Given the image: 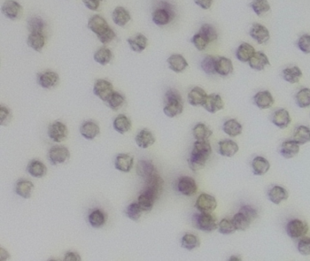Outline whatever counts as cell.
Segmentation results:
<instances>
[{
  "mask_svg": "<svg viewBox=\"0 0 310 261\" xmlns=\"http://www.w3.org/2000/svg\"><path fill=\"white\" fill-rule=\"evenodd\" d=\"M105 0H83L84 5L87 9L92 11H98L101 8V4Z\"/></svg>",
  "mask_w": 310,
  "mask_h": 261,
  "instance_id": "be15d7a7",
  "label": "cell"
},
{
  "mask_svg": "<svg viewBox=\"0 0 310 261\" xmlns=\"http://www.w3.org/2000/svg\"><path fill=\"white\" fill-rule=\"evenodd\" d=\"M293 140L299 145H305L310 142V127L306 126H298L293 133Z\"/></svg>",
  "mask_w": 310,
  "mask_h": 261,
  "instance_id": "7bdbcfd3",
  "label": "cell"
},
{
  "mask_svg": "<svg viewBox=\"0 0 310 261\" xmlns=\"http://www.w3.org/2000/svg\"><path fill=\"white\" fill-rule=\"evenodd\" d=\"M158 198L159 196H157V194H155L154 192L144 188L139 195L137 202L140 205L141 209H143V211L149 213L153 209L155 203L157 202Z\"/></svg>",
  "mask_w": 310,
  "mask_h": 261,
  "instance_id": "7c38bea8",
  "label": "cell"
},
{
  "mask_svg": "<svg viewBox=\"0 0 310 261\" xmlns=\"http://www.w3.org/2000/svg\"><path fill=\"white\" fill-rule=\"evenodd\" d=\"M233 71H234V66L231 59L226 57H217V63H216L217 74L221 77H227L228 75L232 74Z\"/></svg>",
  "mask_w": 310,
  "mask_h": 261,
  "instance_id": "e575fe53",
  "label": "cell"
},
{
  "mask_svg": "<svg viewBox=\"0 0 310 261\" xmlns=\"http://www.w3.org/2000/svg\"><path fill=\"white\" fill-rule=\"evenodd\" d=\"M1 11L6 18L15 21L22 17L23 7L16 0H6L2 5Z\"/></svg>",
  "mask_w": 310,
  "mask_h": 261,
  "instance_id": "52a82bcc",
  "label": "cell"
},
{
  "mask_svg": "<svg viewBox=\"0 0 310 261\" xmlns=\"http://www.w3.org/2000/svg\"><path fill=\"white\" fill-rule=\"evenodd\" d=\"M200 246V240L197 236L186 233L181 239V247L187 250H194Z\"/></svg>",
  "mask_w": 310,
  "mask_h": 261,
  "instance_id": "f6af8a7d",
  "label": "cell"
},
{
  "mask_svg": "<svg viewBox=\"0 0 310 261\" xmlns=\"http://www.w3.org/2000/svg\"><path fill=\"white\" fill-rule=\"evenodd\" d=\"M159 5L152 13V21L157 26H166L175 18L174 7L166 1H160Z\"/></svg>",
  "mask_w": 310,
  "mask_h": 261,
  "instance_id": "7a4b0ae2",
  "label": "cell"
},
{
  "mask_svg": "<svg viewBox=\"0 0 310 261\" xmlns=\"http://www.w3.org/2000/svg\"><path fill=\"white\" fill-rule=\"evenodd\" d=\"M88 29H90L93 33L98 36L107 30L110 26L103 17H101L99 15H94L88 20Z\"/></svg>",
  "mask_w": 310,
  "mask_h": 261,
  "instance_id": "cb8c5ba5",
  "label": "cell"
},
{
  "mask_svg": "<svg viewBox=\"0 0 310 261\" xmlns=\"http://www.w3.org/2000/svg\"><path fill=\"white\" fill-rule=\"evenodd\" d=\"M144 213L143 209H141L140 205L137 201L132 202L131 204L128 205L125 209V215L127 218L131 219L132 221H140L142 214Z\"/></svg>",
  "mask_w": 310,
  "mask_h": 261,
  "instance_id": "7dc6e473",
  "label": "cell"
},
{
  "mask_svg": "<svg viewBox=\"0 0 310 261\" xmlns=\"http://www.w3.org/2000/svg\"><path fill=\"white\" fill-rule=\"evenodd\" d=\"M136 174L146 181L158 174V172L152 161L141 159L136 165Z\"/></svg>",
  "mask_w": 310,
  "mask_h": 261,
  "instance_id": "4fadbf2b",
  "label": "cell"
},
{
  "mask_svg": "<svg viewBox=\"0 0 310 261\" xmlns=\"http://www.w3.org/2000/svg\"><path fill=\"white\" fill-rule=\"evenodd\" d=\"M218 230L219 233L222 235H231L236 231L233 220L228 218H223L222 220L219 222Z\"/></svg>",
  "mask_w": 310,
  "mask_h": 261,
  "instance_id": "11a10c76",
  "label": "cell"
},
{
  "mask_svg": "<svg viewBox=\"0 0 310 261\" xmlns=\"http://www.w3.org/2000/svg\"><path fill=\"white\" fill-rule=\"evenodd\" d=\"M81 257L79 253L75 252V251H68L65 254L64 260H80Z\"/></svg>",
  "mask_w": 310,
  "mask_h": 261,
  "instance_id": "03108f58",
  "label": "cell"
},
{
  "mask_svg": "<svg viewBox=\"0 0 310 261\" xmlns=\"http://www.w3.org/2000/svg\"><path fill=\"white\" fill-rule=\"evenodd\" d=\"M113 92L114 87L112 83L106 79H97L93 87L94 95L104 102L108 101Z\"/></svg>",
  "mask_w": 310,
  "mask_h": 261,
  "instance_id": "9c48e42d",
  "label": "cell"
},
{
  "mask_svg": "<svg viewBox=\"0 0 310 261\" xmlns=\"http://www.w3.org/2000/svg\"><path fill=\"white\" fill-rule=\"evenodd\" d=\"M79 131L85 140H93L100 134V127L96 122L87 120L81 124Z\"/></svg>",
  "mask_w": 310,
  "mask_h": 261,
  "instance_id": "9a60e30c",
  "label": "cell"
},
{
  "mask_svg": "<svg viewBox=\"0 0 310 261\" xmlns=\"http://www.w3.org/2000/svg\"><path fill=\"white\" fill-rule=\"evenodd\" d=\"M192 134L196 140H209L213 135V131L204 123H197L193 127Z\"/></svg>",
  "mask_w": 310,
  "mask_h": 261,
  "instance_id": "60d3db41",
  "label": "cell"
},
{
  "mask_svg": "<svg viewBox=\"0 0 310 261\" xmlns=\"http://www.w3.org/2000/svg\"><path fill=\"white\" fill-rule=\"evenodd\" d=\"M282 77L285 81L290 83V84H297L300 81V79L303 77L302 70L297 66H293L285 69L282 71Z\"/></svg>",
  "mask_w": 310,
  "mask_h": 261,
  "instance_id": "ab89813d",
  "label": "cell"
},
{
  "mask_svg": "<svg viewBox=\"0 0 310 261\" xmlns=\"http://www.w3.org/2000/svg\"><path fill=\"white\" fill-rule=\"evenodd\" d=\"M295 101L298 108L306 109L310 107V88L304 87L297 92L295 96Z\"/></svg>",
  "mask_w": 310,
  "mask_h": 261,
  "instance_id": "bcb514c9",
  "label": "cell"
},
{
  "mask_svg": "<svg viewBox=\"0 0 310 261\" xmlns=\"http://www.w3.org/2000/svg\"><path fill=\"white\" fill-rule=\"evenodd\" d=\"M177 189L183 196H193L197 192V184L191 177L183 176L178 180Z\"/></svg>",
  "mask_w": 310,
  "mask_h": 261,
  "instance_id": "30bf717a",
  "label": "cell"
},
{
  "mask_svg": "<svg viewBox=\"0 0 310 261\" xmlns=\"http://www.w3.org/2000/svg\"><path fill=\"white\" fill-rule=\"evenodd\" d=\"M222 129L227 136L231 138H236L237 136L242 134L243 126L236 119L231 118V119H228L227 121L224 122Z\"/></svg>",
  "mask_w": 310,
  "mask_h": 261,
  "instance_id": "f35d334b",
  "label": "cell"
},
{
  "mask_svg": "<svg viewBox=\"0 0 310 261\" xmlns=\"http://www.w3.org/2000/svg\"><path fill=\"white\" fill-rule=\"evenodd\" d=\"M70 158V149L64 146H54L48 151V160L52 166L65 164Z\"/></svg>",
  "mask_w": 310,
  "mask_h": 261,
  "instance_id": "8992f818",
  "label": "cell"
},
{
  "mask_svg": "<svg viewBox=\"0 0 310 261\" xmlns=\"http://www.w3.org/2000/svg\"><path fill=\"white\" fill-rule=\"evenodd\" d=\"M116 38H117V34L115 33V31L110 26L107 30L104 31L102 34L97 36V39L103 45H108V44L111 43Z\"/></svg>",
  "mask_w": 310,
  "mask_h": 261,
  "instance_id": "91938a15",
  "label": "cell"
},
{
  "mask_svg": "<svg viewBox=\"0 0 310 261\" xmlns=\"http://www.w3.org/2000/svg\"><path fill=\"white\" fill-rule=\"evenodd\" d=\"M297 250L303 256L310 255V239L309 238H301L297 243Z\"/></svg>",
  "mask_w": 310,
  "mask_h": 261,
  "instance_id": "6125c7cd",
  "label": "cell"
},
{
  "mask_svg": "<svg viewBox=\"0 0 310 261\" xmlns=\"http://www.w3.org/2000/svg\"><path fill=\"white\" fill-rule=\"evenodd\" d=\"M308 231H309L308 224L297 218L291 219L286 225V232L288 237L291 238L292 240L301 239L307 234Z\"/></svg>",
  "mask_w": 310,
  "mask_h": 261,
  "instance_id": "277c9868",
  "label": "cell"
},
{
  "mask_svg": "<svg viewBox=\"0 0 310 261\" xmlns=\"http://www.w3.org/2000/svg\"><path fill=\"white\" fill-rule=\"evenodd\" d=\"M48 136L55 143H61L67 139L68 128L66 124L61 121L51 123L48 127Z\"/></svg>",
  "mask_w": 310,
  "mask_h": 261,
  "instance_id": "5b68a950",
  "label": "cell"
},
{
  "mask_svg": "<svg viewBox=\"0 0 310 261\" xmlns=\"http://www.w3.org/2000/svg\"><path fill=\"white\" fill-rule=\"evenodd\" d=\"M184 110V101L182 96L177 89L169 88L164 97L163 112L167 118H173L182 114Z\"/></svg>",
  "mask_w": 310,
  "mask_h": 261,
  "instance_id": "6da1fadb",
  "label": "cell"
},
{
  "mask_svg": "<svg viewBox=\"0 0 310 261\" xmlns=\"http://www.w3.org/2000/svg\"><path fill=\"white\" fill-rule=\"evenodd\" d=\"M127 41L132 51L135 53L143 52L148 47V43H149L148 38L141 33L135 34L134 37L127 39Z\"/></svg>",
  "mask_w": 310,
  "mask_h": 261,
  "instance_id": "f546056e",
  "label": "cell"
},
{
  "mask_svg": "<svg viewBox=\"0 0 310 261\" xmlns=\"http://www.w3.org/2000/svg\"><path fill=\"white\" fill-rule=\"evenodd\" d=\"M239 212L244 214L245 216L251 222H253L256 218H258V213L257 209L250 205H243L239 209Z\"/></svg>",
  "mask_w": 310,
  "mask_h": 261,
  "instance_id": "94428289",
  "label": "cell"
},
{
  "mask_svg": "<svg viewBox=\"0 0 310 261\" xmlns=\"http://www.w3.org/2000/svg\"><path fill=\"white\" fill-rule=\"evenodd\" d=\"M254 104L259 109H270L275 103V100L268 90L259 91L253 96Z\"/></svg>",
  "mask_w": 310,
  "mask_h": 261,
  "instance_id": "44dd1931",
  "label": "cell"
},
{
  "mask_svg": "<svg viewBox=\"0 0 310 261\" xmlns=\"http://www.w3.org/2000/svg\"><path fill=\"white\" fill-rule=\"evenodd\" d=\"M112 59H113V53L110 48H106V47L98 48L96 53L94 54V60L101 66L110 64Z\"/></svg>",
  "mask_w": 310,
  "mask_h": 261,
  "instance_id": "b9f144b4",
  "label": "cell"
},
{
  "mask_svg": "<svg viewBox=\"0 0 310 261\" xmlns=\"http://www.w3.org/2000/svg\"><path fill=\"white\" fill-rule=\"evenodd\" d=\"M249 67L254 70L262 71L266 67L270 65V62L266 54L261 51H256L249 62Z\"/></svg>",
  "mask_w": 310,
  "mask_h": 261,
  "instance_id": "4dcf8cb0",
  "label": "cell"
},
{
  "mask_svg": "<svg viewBox=\"0 0 310 261\" xmlns=\"http://www.w3.org/2000/svg\"><path fill=\"white\" fill-rule=\"evenodd\" d=\"M113 127L115 130L121 135L127 134L132 128L131 120L126 115L119 114L114 119Z\"/></svg>",
  "mask_w": 310,
  "mask_h": 261,
  "instance_id": "836d02e7",
  "label": "cell"
},
{
  "mask_svg": "<svg viewBox=\"0 0 310 261\" xmlns=\"http://www.w3.org/2000/svg\"><path fill=\"white\" fill-rule=\"evenodd\" d=\"M288 197V190L281 186H274L267 191L268 200L275 205H280L282 201H287Z\"/></svg>",
  "mask_w": 310,
  "mask_h": 261,
  "instance_id": "1f68e13d",
  "label": "cell"
},
{
  "mask_svg": "<svg viewBox=\"0 0 310 261\" xmlns=\"http://www.w3.org/2000/svg\"><path fill=\"white\" fill-rule=\"evenodd\" d=\"M195 208L199 212H206L212 213L215 209L218 208V201L215 197L206 193H202L197 197V201L195 203Z\"/></svg>",
  "mask_w": 310,
  "mask_h": 261,
  "instance_id": "ba28073f",
  "label": "cell"
},
{
  "mask_svg": "<svg viewBox=\"0 0 310 261\" xmlns=\"http://www.w3.org/2000/svg\"><path fill=\"white\" fill-rule=\"evenodd\" d=\"M297 46L298 49L304 54H310V35L304 34L297 40Z\"/></svg>",
  "mask_w": 310,
  "mask_h": 261,
  "instance_id": "6f0895ef",
  "label": "cell"
},
{
  "mask_svg": "<svg viewBox=\"0 0 310 261\" xmlns=\"http://www.w3.org/2000/svg\"><path fill=\"white\" fill-rule=\"evenodd\" d=\"M204 109L211 114L217 113L224 109L225 104L222 97L219 94H210L208 95L205 103L202 106Z\"/></svg>",
  "mask_w": 310,
  "mask_h": 261,
  "instance_id": "d6986e66",
  "label": "cell"
},
{
  "mask_svg": "<svg viewBox=\"0 0 310 261\" xmlns=\"http://www.w3.org/2000/svg\"><path fill=\"white\" fill-rule=\"evenodd\" d=\"M59 76L55 71L47 70L38 74V84L44 89H51L59 83Z\"/></svg>",
  "mask_w": 310,
  "mask_h": 261,
  "instance_id": "8fae6325",
  "label": "cell"
},
{
  "mask_svg": "<svg viewBox=\"0 0 310 261\" xmlns=\"http://www.w3.org/2000/svg\"><path fill=\"white\" fill-rule=\"evenodd\" d=\"M206 97H208L206 92L199 87H193L188 94V103L193 107H199V106L202 107L205 103Z\"/></svg>",
  "mask_w": 310,
  "mask_h": 261,
  "instance_id": "4316f807",
  "label": "cell"
},
{
  "mask_svg": "<svg viewBox=\"0 0 310 261\" xmlns=\"http://www.w3.org/2000/svg\"><path fill=\"white\" fill-rule=\"evenodd\" d=\"M195 4L198 6L200 9L208 10L211 8V6L213 4L214 0H194Z\"/></svg>",
  "mask_w": 310,
  "mask_h": 261,
  "instance_id": "e7e4bbea",
  "label": "cell"
},
{
  "mask_svg": "<svg viewBox=\"0 0 310 261\" xmlns=\"http://www.w3.org/2000/svg\"><path fill=\"white\" fill-rule=\"evenodd\" d=\"M88 223L94 229H101L105 226L108 216L100 209H92L88 216Z\"/></svg>",
  "mask_w": 310,
  "mask_h": 261,
  "instance_id": "603a6c76",
  "label": "cell"
},
{
  "mask_svg": "<svg viewBox=\"0 0 310 261\" xmlns=\"http://www.w3.org/2000/svg\"><path fill=\"white\" fill-rule=\"evenodd\" d=\"M300 151V145L295 140H287L284 141L280 147V155L284 158L289 159L296 157Z\"/></svg>",
  "mask_w": 310,
  "mask_h": 261,
  "instance_id": "f1b7e54d",
  "label": "cell"
},
{
  "mask_svg": "<svg viewBox=\"0 0 310 261\" xmlns=\"http://www.w3.org/2000/svg\"><path fill=\"white\" fill-rule=\"evenodd\" d=\"M271 122L280 128H287L291 123L290 114L287 109H279L271 114Z\"/></svg>",
  "mask_w": 310,
  "mask_h": 261,
  "instance_id": "e0dca14e",
  "label": "cell"
},
{
  "mask_svg": "<svg viewBox=\"0 0 310 261\" xmlns=\"http://www.w3.org/2000/svg\"><path fill=\"white\" fill-rule=\"evenodd\" d=\"M191 43L194 45V47L197 48L198 51H204L205 48H208L210 42L208 41L204 36L201 35L200 33L198 32L196 35L193 36V38L191 39Z\"/></svg>",
  "mask_w": 310,
  "mask_h": 261,
  "instance_id": "9f6ffc18",
  "label": "cell"
},
{
  "mask_svg": "<svg viewBox=\"0 0 310 261\" xmlns=\"http://www.w3.org/2000/svg\"><path fill=\"white\" fill-rule=\"evenodd\" d=\"M135 141L139 148L146 149L153 146L156 142V137L149 128H143L135 136Z\"/></svg>",
  "mask_w": 310,
  "mask_h": 261,
  "instance_id": "ac0fdd59",
  "label": "cell"
},
{
  "mask_svg": "<svg viewBox=\"0 0 310 261\" xmlns=\"http://www.w3.org/2000/svg\"><path fill=\"white\" fill-rule=\"evenodd\" d=\"M26 171L32 178L42 179L48 173V168L42 161L39 160V159H33L27 164Z\"/></svg>",
  "mask_w": 310,
  "mask_h": 261,
  "instance_id": "7402d4cb",
  "label": "cell"
},
{
  "mask_svg": "<svg viewBox=\"0 0 310 261\" xmlns=\"http://www.w3.org/2000/svg\"><path fill=\"white\" fill-rule=\"evenodd\" d=\"M250 7L258 17H261L270 10V5L267 0H253L250 3Z\"/></svg>",
  "mask_w": 310,
  "mask_h": 261,
  "instance_id": "816d5d0a",
  "label": "cell"
},
{
  "mask_svg": "<svg viewBox=\"0 0 310 261\" xmlns=\"http://www.w3.org/2000/svg\"><path fill=\"white\" fill-rule=\"evenodd\" d=\"M238 150L239 147L234 140H224L219 142V153L223 157H234Z\"/></svg>",
  "mask_w": 310,
  "mask_h": 261,
  "instance_id": "83f0119b",
  "label": "cell"
},
{
  "mask_svg": "<svg viewBox=\"0 0 310 261\" xmlns=\"http://www.w3.org/2000/svg\"><path fill=\"white\" fill-rule=\"evenodd\" d=\"M249 35L259 45H264L270 39V33L266 26L258 23H254L249 29Z\"/></svg>",
  "mask_w": 310,
  "mask_h": 261,
  "instance_id": "5bb4252c",
  "label": "cell"
},
{
  "mask_svg": "<svg viewBox=\"0 0 310 261\" xmlns=\"http://www.w3.org/2000/svg\"><path fill=\"white\" fill-rule=\"evenodd\" d=\"M253 174L255 176H263L268 172L270 170V163L266 159V157H256L251 163Z\"/></svg>",
  "mask_w": 310,
  "mask_h": 261,
  "instance_id": "8d00e7d4",
  "label": "cell"
},
{
  "mask_svg": "<svg viewBox=\"0 0 310 261\" xmlns=\"http://www.w3.org/2000/svg\"><path fill=\"white\" fill-rule=\"evenodd\" d=\"M229 260H241V257L232 256V257H229Z\"/></svg>",
  "mask_w": 310,
  "mask_h": 261,
  "instance_id": "003e7915",
  "label": "cell"
},
{
  "mask_svg": "<svg viewBox=\"0 0 310 261\" xmlns=\"http://www.w3.org/2000/svg\"><path fill=\"white\" fill-rule=\"evenodd\" d=\"M46 26L47 24L44 21V19H42L39 16L32 17L27 20V29L29 31V33H35V32L43 33Z\"/></svg>",
  "mask_w": 310,
  "mask_h": 261,
  "instance_id": "681fc988",
  "label": "cell"
},
{
  "mask_svg": "<svg viewBox=\"0 0 310 261\" xmlns=\"http://www.w3.org/2000/svg\"><path fill=\"white\" fill-rule=\"evenodd\" d=\"M199 33L201 35L204 36L210 43L218 40V32L216 27L209 23H205L201 26Z\"/></svg>",
  "mask_w": 310,
  "mask_h": 261,
  "instance_id": "db71d44e",
  "label": "cell"
},
{
  "mask_svg": "<svg viewBox=\"0 0 310 261\" xmlns=\"http://www.w3.org/2000/svg\"><path fill=\"white\" fill-rule=\"evenodd\" d=\"M216 63H217V57L211 56V55H208L203 58V60L201 61V69L205 74L213 76V75L217 74Z\"/></svg>",
  "mask_w": 310,
  "mask_h": 261,
  "instance_id": "c3c4849f",
  "label": "cell"
},
{
  "mask_svg": "<svg viewBox=\"0 0 310 261\" xmlns=\"http://www.w3.org/2000/svg\"><path fill=\"white\" fill-rule=\"evenodd\" d=\"M232 220L236 226V231H247L250 226V224L252 223L249 218L245 216L244 214L241 213L239 211L234 215Z\"/></svg>",
  "mask_w": 310,
  "mask_h": 261,
  "instance_id": "f5cc1de1",
  "label": "cell"
},
{
  "mask_svg": "<svg viewBox=\"0 0 310 261\" xmlns=\"http://www.w3.org/2000/svg\"><path fill=\"white\" fill-rule=\"evenodd\" d=\"M169 70L175 73H182L188 67V61L180 54H173L167 58Z\"/></svg>",
  "mask_w": 310,
  "mask_h": 261,
  "instance_id": "d4e9b609",
  "label": "cell"
},
{
  "mask_svg": "<svg viewBox=\"0 0 310 261\" xmlns=\"http://www.w3.org/2000/svg\"><path fill=\"white\" fill-rule=\"evenodd\" d=\"M192 224L194 227L204 232H212L219 227L217 218L211 213L199 212L193 215Z\"/></svg>",
  "mask_w": 310,
  "mask_h": 261,
  "instance_id": "3957f363",
  "label": "cell"
},
{
  "mask_svg": "<svg viewBox=\"0 0 310 261\" xmlns=\"http://www.w3.org/2000/svg\"><path fill=\"white\" fill-rule=\"evenodd\" d=\"M106 103L113 111H118L126 104V97L121 93L114 91Z\"/></svg>",
  "mask_w": 310,
  "mask_h": 261,
  "instance_id": "ee69618b",
  "label": "cell"
},
{
  "mask_svg": "<svg viewBox=\"0 0 310 261\" xmlns=\"http://www.w3.org/2000/svg\"><path fill=\"white\" fill-rule=\"evenodd\" d=\"M34 189H35L34 184L31 182L30 180L26 179H18L15 186L16 194L25 200L30 199Z\"/></svg>",
  "mask_w": 310,
  "mask_h": 261,
  "instance_id": "ffe728a7",
  "label": "cell"
},
{
  "mask_svg": "<svg viewBox=\"0 0 310 261\" xmlns=\"http://www.w3.org/2000/svg\"><path fill=\"white\" fill-rule=\"evenodd\" d=\"M210 157H206L201 153L194 152L191 151L190 157H188V165L190 170L193 172H197L199 170H203L206 165V162Z\"/></svg>",
  "mask_w": 310,
  "mask_h": 261,
  "instance_id": "d6a6232c",
  "label": "cell"
},
{
  "mask_svg": "<svg viewBox=\"0 0 310 261\" xmlns=\"http://www.w3.org/2000/svg\"><path fill=\"white\" fill-rule=\"evenodd\" d=\"M12 120V112L11 110L5 106L0 107V125L1 126H9Z\"/></svg>",
  "mask_w": 310,
  "mask_h": 261,
  "instance_id": "680465c9",
  "label": "cell"
},
{
  "mask_svg": "<svg viewBox=\"0 0 310 261\" xmlns=\"http://www.w3.org/2000/svg\"><path fill=\"white\" fill-rule=\"evenodd\" d=\"M112 19L117 26L123 27L131 20V15L125 8L117 7L112 12Z\"/></svg>",
  "mask_w": 310,
  "mask_h": 261,
  "instance_id": "d590c367",
  "label": "cell"
},
{
  "mask_svg": "<svg viewBox=\"0 0 310 261\" xmlns=\"http://www.w3.org/2000/svg\"><path fill=\"white\" fill-rule=\"evenodd\" d=\"M133 167H134V157L132 155L127 153H120L116 157L115 169L118 171L128 173L131 171Z\"/></svg>",
  "mask_w": 310,
  "mask_h": 261,
  "instance_id": "2e32d148",
  "label": "cell"
},
{
  "mask_svg": "<svg viewBox=\"0 0 310 261\" xmlns=\"http://www.w3.org/2000/svg\"><path fill=\"white\" fill-rule=\"evenodd\" d=\"M46 42H47L46 36L44 35V33H40V32L29 33L26 40L27 46L37 52H41L43 50Z\"/></svg>",
  "mask_w": 310,
  "mask_h": 261,
  "instance_id": "484cf974",
  "label": "cell"
},
{
  "mask_svg": "<svg viewBox=\"0 0 310 261\" xmlns=\"http://www.w3.org/2000/svg\"><path fill=\"white\" fill-rule=\"evenodd\" d=\"M192 151L201 153L210 157L212 154V147L209 140H196L193 144Z\"/></svg>",
  "mask_w": 310,
  "mask_h": 261,
  "instance_id": "f907efd6",
  "label": "cell"
},
{
  "mask_svg": "<svg viewBox=\"0 0 310 261\" xmlns=\"http://www.w3.org/2000/svg\"><path fill=\"white\" fill-rule=\"evenodd\" d=\"M255 52L256 50L253 46H251L250 44L247 43V42H244V43H241L238 46V48H236V57L240 62L249 63L251 57H253Z\"/></svg>",
  "mask_w": 310,
  "mask_h": 261,
  "instance_id": "74e56055",
  "label": "cell"
}]
</instances>
